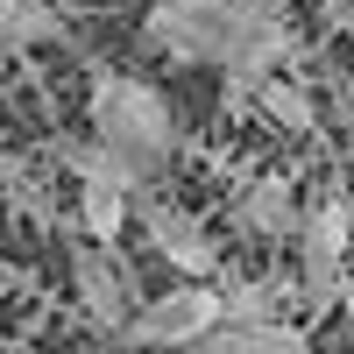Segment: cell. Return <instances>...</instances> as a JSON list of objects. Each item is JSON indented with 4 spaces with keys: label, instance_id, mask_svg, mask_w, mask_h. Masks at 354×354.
Here are the masks:
<instances>
[{
    "label": "cell",
    "instance_id": "obj_1",
    "mask_svg": "<svg viewBox=\"0 0 354 354\" xmlns=\"http://www.w3.org/2000/svg\"><path fill=\"white\" fill-rule=\"evenodd\" d=\"M85 128L142 177V192H156L170 177V163H177V149H185V128H177L170 100L156 93V85H142V78H121V71H93Z\"/></svg>",
    "mask_w": 354,
    "mask_h": 354
},
{
    "label": "cell",
    "instance_id": "obj_2",
    "mask_svg": "<svg viewBox=\"0 0 354 354\" xmlns=\"http://www.w3.org/2000/svg\"><path fill=\"white\" fill-rule=\"evenodd\" d=\"M290 21V0H149L142 15V43L177 64H227L255 28Z\"/></svg>",
    "mask_w": 354,
    "mask_h": 354
},
{
    "label": "cell",
    "instance_id": "obj_3",
    "mask_svg": "<svg viewBox=\"0 0 354 354\" xmlns=\"http://www.w3.org/2000/svg\"><path fill=\"white\" fill-rule=\"evenodd\" d=\"M220 326H227L220 283H170L163 298H142V312L128 319L121 340L142 347V354H198Z\"/></svg>",
    "mask_w": 354,
    "mask_h": 354
},
{
    "label": "cell",
    "instance_id": "obj_4",
    "mask_svg": "<svg viewBox=\"0 0 354 354\" xmlns=\"http://www.w3.org/2000/svg\"><path fill=\"white\" fill-rule=\"evenodd\" d=\"M347 248H354V198H319L298 234V290L312 312L340 305L347 290Z\"/></svg>",
    "mask_w": 354,
    "mask_h": 354
},
{
    "label": "cell",
    "instance_id": "obj_5",
    "mask_svg": "<svg viewBox=\"0 0 354 354\" xmlns=\"http://www.w3.org/2000/svg\"><path fill=\"white\" fill-rule=\"evenodd\" d=\"M135 227H142V241H149L185 283H213V277H220V241H213V234H205V220L185 213L177 198L149 192V198L135 205Z\"/></svg>",
    "mask_w": 354,
    "mask_h": 354
},
{
    "label": "cell",
    "instance_id": "obj_6",
    "mask_svg": "<svg viewBox=\"0 0 354 354\" xmlns=\"http://www.w3.org/2000/svg\"><path fill=\"white\" fill-rule=\"evenodd\" d=\"M71 290H78L85 319L106 326V333H128V319L142 312L128 277H121V262H113V248H100V241H71Z\"/></svg>",
    "mask_w": 354,
    "mask_h": 354
},
{
    "label": "cell",
    "instance_id": "obj_7",
    "mask_svg": "<svg viewBox=\"0 0 354 354\" xmlns=\"http://www.w3.org/2000/svg\"><path fill=\"white\" fill-rule=\"evenodd\" d=\"M290 57H298V28L290 21H270V28H255V36L241 43L220 64V85H227V100H262L277 78H290Z\"/></svg>",
    "mask_w": 354,
    "mask_h": 354
},
{
    "label": "cell",
    "instance_id": "obj_8",
    "mask_svg": "<svg viewBox=\"0 0 354 354\" xmlns=\"http://www.w3.org/2000/svg\"><path fill=\"white\" fill-rule=\"evenodd\" d=\"M234 220L248 234H262V241H298L312 205H298V185H290V177H255L241 192V205H234Z\"/></svg>",
    "mask_w": 354,
    "mask_h": 354
},
{
    "label": "cell",
    "instance_id": "obj_9",
    "mask_svg": "<svg viewBox=\"0 0 354 354\" xmlns=\"http://www.w3.org/2000/svg\"><path fill=\"white\" fill-rule=\"evenodd\" d=\"M220 298H227V326H283L290 283L283 277H227Z\"/></svg>",
    "mask_w": 354,
    "mask_h": 354
},
{
    "label": "cell",
    "instance_id": "obj_10",
    "mask_svg": "<svg viewBox=\"0 0 354 354\" xmlns=\"http://www.w3.org/2000/svg\"><path fill=\"white\" fill-rule=\"evenodd\" d=\"M198 354H312V333L305 326H220Z\"/></svg>",
    "mask_w": 354,
    "mask_h": 354
},
{
    "label": "cell",
    "instance_id": "obj_11",
    "mask_svg": "<svg viewBox=\"0 0 354 354\" xmlns=\"http://www.w3.org/2000/svg\"><path fill=\"white\" fill-rule=\"evenodd\" d=\"M0 36H8V50L64 43V15H57V0H0Z\"/></svg>",
    "mask_w": 354,
    "mask_h": 354
},
{
    "label": "cell",
    "instance_id": "obj_12",
    "mask_svg": "<svg viewBox=\"0 0 354 354\" xmlns=\"http://www.w3.org/2000/svg\"><path fill=\"white\" fill-rule=\"evenodd\" d=\"M255 106L270 113L283 135H319V106H312V93H305L298 78H277V85H270V93H262Z\"/></svg>",
    "mask_w": 354,
    "mask_h": 354
},
{
    "label": "cell",
    "instance_id": "obj_13",
    "mask_svg": "<svg viewBox=\"0 0 354 354\" xmlns=\"http://www.w3.org/2000/svg\"><path fill=\"white\" fill-rule=\"evenodd\" d=\"M326 100H333L340 128H347V149H354V78H347V71H333V78H326Z\"/></svg>",
    "mask_w": 354,
    "mask_h": 354
}]
</instances>
